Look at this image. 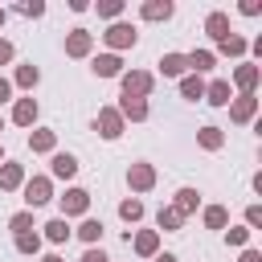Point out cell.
Instances as JSON below:
<instances>
[{
  "label": "cell",
  "mask_w": 262,
  "mask_h": 262,
  "mask_svg": "<svg viewBox=\"0 0 262 262\" xmlns=\"http://www.w3.org/2000/svg\"><path fill=\"white\" fill-rule=\"evenodd\" d=\"M29 143H33V151H49V147H53V131H37Z\"/></svg>",
  "instance_id": "obj_22"
},
{
  "label": "cell",
  "mask_w": 262,
  "mask_h": 262,
  "mask_svg": "<svg viewBox=\"0 0 262 262\" xmlns=\"http://www.w3.org/2000/svg\"><path fill=\"white\" fill-rule=\"evenodd\" d=\"M0 102H8V82L0 78Z\"/></svg>",
  "instance_id": "obj_37"
},
{
  "label": "cell",
  "mask_w": 262,
  "mask_h": 262,
  "mask_svg": "<svg viewBox=\"0 0 262 262\" xmlns=\"http://www.w3.org/2000/svg\"><path fill=\"white\" fill-rule=\"evenodd\" d=\"M16 82H20V86H33V82H37V66H20V70H16Z\"/></svg>",
  "instance_id": "obj_29"
},
{
  "label": "cell",
  "mask_w": 262,
  "mask_h": 262,
  "mask_svg": "<svg viewBox=\"0 0 262 262\" xmlns=\"http://www.w3.org/2000/svg\"><path fill=\"white\" fill-rule=\"evenodd\" d=\"M156 262H176V258H172V254H164V258H156Z\"/></svg>",
  "instance_id": "obj_38"
},
{
  "label": "cell",
  "mask_w": 262,
  "mask_h": 262,
  "mask_svg": "<svg viewBox=\"0 0 262 262\" xmlns=\"http://www.w3.org/2000/svg\"><path fill=\"white\" fill-rule=\"evenodd\" d=\"M12 119L29 127V123L37 119V102H33V98H20V102H16V111H12Z\"/></svg>",
  "instance_id": "obj_7"
},
{
  "label": "cell",
  "mask_w": 262,
  "mask_h": 262,
  "mask_svg": "<svg viewBox=\"0 0 262 262\" xmlns=\"http://www.w3.org/2000/svg\"><path fill=\"white\" fill-rule=\"evenodd\" d=\"M135 250L139 254H156V233H139L135 237Z\"/></svg>",
  "instance_id": "obj_27"
},
{
  "label": "cell",
  "mask_w": 262,
  "mask_h": 262,
  "mask_svg": "<svg viewBox=\"0 0 262 262\" xmlns=\"http://www.w3.org/2000/svg\"><path fill=\"white\" fill-rule=\"evenodd\" d=\"M209 102H213V106H225V102H229V82H213V86H209Z\"/></svg>",
  "instance_id": "obj_16"
},
{
  "label": "cell",
  "mask_w": 262,
  "mask_h": 262,
  "mask_svg": "<svg viewBox=\"0 0 262 262\" xmlns=\"http://www.w3.org/2000/svg\"><path fill=\"white\" fill-rule=\"evenodd\" d=\"M98 127H102V135H106V139H115L123 123H119V115H115V111H102V115H98Z\"/></svg>",
  "instance_id": "obj_8"
},
{
  "label": "cell",
  "mask_w": 262,
  "mask_h": 262,
  "mask_svg": "<svg viewBox=\"0 0 262 262\" xmlns=\"http://www.w3.org/2000/svg\"><path fill=\"white\" fill-rule=\"evenodd\" d=\"M192 209H196V192H192V188H180V192H176V213L188 217Z\"/></svg>",
  "instance_id": "obj_10"
},
{
  "label": "cell",
  "mask_w": 262,
  "mask_h": 262,
  "mask_svg": "<svg viewBox=\"0 0 262 262\" xmlns=\"http://www.w3.org/2000/svg\"><path fill=\"white\" fill-rule=\"evenodd\" d=\"M225 29H229V20H225V12H213V16H209V33H213L217 41H225V37H229Z\"/></svg>",
  "instance_id": "obj_14"
},
{
  "label": "cell",
  "mask_w": 262,
  "mask_h": 262,
  "mask_svg": "<svg viewBox=\"0 0 262 262\" xmlns=\"http://www.w3.org/2000/svg\"><path fill=\"white\" fill-rule=\"evenodd\" d=\"M25 201H29V205H45V201H49V180H45V176L29 180V188H25Z\"/></svg>",
  "instance_id": "obj_2"
},
{
  "label": "cell",
  "mask_w": 262,
  "mask_h": 262,
  "mask_svg": "<svg viewBox=\"0 0 262 262\" xmlns=\"http://www.w3.org/2000/svg\"><path fill=\"white\" fill-rule=\"evenodd\" d=\"M94 74H102V78H115V74H119V57H115V53H102V57H94Z\"/></svg>",
  "instance_id": "obj_5"
},
{
  "label": "cell",
  "mask_w": 262,
  "mask_h": 262,
  "mask_svg": "<svg viewBox=\"0 0 262 262\" xmlns=\"http://www.w3.org/2000/svg\"><path fill=\"white\" fill-rule=\"evenodd\" d=\"M184 66H188V57H180V53H164V61H160L164 74H180Z\"/></svg>",
  "instance_id": "obj_15"
},
{
  "label": "cell",
  "mask_w": 262,
  "mask_h": 262,
  "mask_svg": "<svg viewBox=\"0 0 262 262\" xmlns=\"http://www.w3.org/2000/svg\"><path fill=\"white\" fill-rule=\"evenodd\" d=\"M123 90H127V98L147 94V90H151V78H147V74H127V78H123Z\"/></svg>",
  "instance_id": "obj_3"
},
{
  "label": "cell",
  "mask_w": 262,
  "mask_h": 262,
  "mask_svg": "<svg viewBox=\"0 0 262 262\" xmlns=\"http://www.w3.org/2000/svg\"><path fill=\"white\" fill-rule=\"evenodd\" d=\"M180 221H184V217H180L176 209H160V225H164V229H176Z\"/></svg>",
  "instance_id": "obj_26"
},
{
  "label": "cell",
  "mask_w": 262,
  "mask_h": 262,
  "mask_svg": "<svg viewBox=\"0 0 262 262\" xmlns=\"http://www.w3.org/2000/svg\"><path fill=\"white\" fill-rule=\"evenodd\" d=\"M242 262H262V254H258V250H246V254H242Z\"/></svg>",
  "instance_id": "obj_36"
},
{
  "label": "cell",
  "mask_w": 262,
  "mask_h": 262,
  "mask_svg": "<svg viewBox=\"0 0 262 262\" xmlns=\"http://www.w3.org/2000/svg\"><path fill=\"white\" fill-rule=\"evenodd\" d=\"M0 127H4V123H0Z\"/></svg>",
  "instance_id": "obj_41"
},
{
  "label": "cell",
  "mask_w": 262,
  "mask_h": 262,
  "mask_svg": "<svg viewBox=\"0 0 262 262\" xmlns=\"http://www.w3.org/2000/svg\"><path fill=\"white\" fill-rule=\"evenodd\" d=\"M82 237H86V242H98V237H102V225H98V221H86V225H82Z\"/></svg>",
  "instance_id": "obj_32"
},
{
  "label": "cell",
  "mask_w": 262,
  "mask_h": 262,
  "mask_svg": "<svg viewBox=\"0 0 262 262\" xmlns=\"http://www.w3.org/2000/svg\"><path fill=\"white\" fill-rule=\"evenodd\" d=\"M29 225H33L29 213H16V217H12V229H16V233H29Z\"/></svg>",
  "instance_id": "obj_33"
},
{
  "label": "cell",
  "mask_w": 262,
  "mask_h": 262,
  "mask_svg": "<svg viewBox=\"0 0 262 262\" xmlns=\"http://www.w3.org/2000/svg\"><path fill=\"white\" fill-rule=\"evenodd\" d=\"M45 233H49V242H66V237H70V225H66V217L49 221V225H45Z\"/></svg>",
  "instance_id": "obj_17"
},
{
  "label": "cell",
  "mask_w": 262,
  "mask_h": 262,
  "mask_svg": "<svg viewBox=\"0 0 262 262\" xmlns=\"http://www.w3.org/2000/svg\"><path fill=\"white\" fill-rule=\"evenodd\" d=\"M151 180H156V172H151L147 164H135V168H131V184H135V188H151Z\"/></svg>",
  "instance_id": "obj_9"
},
{
  "label": "cell",
  "mask_w": 262,
  "mask_h": 262,
  "mask_svg": "<svg viewBox=\"0 0 262 262\" xmlns=\"http://www.w3.org/2000/svg\"><path fill=\"white\" fill-rule=\"evenodd\" d=\"M106 41H111V45H135V29H131V25H115V29L106 33Z\"/></svg>",
  "instance_id": "obj_4"
},
{
  "label": "cell",
  "mask_w": 262,
  "mask_h": 262,
  "mask_svg": "<svg viewBox=\"0 0 262 262\" xmlns=\"http://www.w3.org/2000/svg\"><path fill=\"white\" fill-rule=\"evenodd\" d=\"M90 49V33H74L70 41H66V53H74V57H82Z\"/></svg>",
  "instance_id": "obj_11"
},
{
  "label": "cell",
  "mask_w": 262,
  "mask_h": 262,
  "mask_svg": "<svg viewBox=\"0 0 262 262\" xmlns=\"http://www.w3.org/2000/svg\"><path fill=\"white\" fill-rule=\"evenodd\" d=\"M188 66H192V70H209V66H213V53H205V49H201V53H192V57H188Z\"/></svg>",
  "instance_id": "obj_28"
},
{
  "label": "cell",
  "mask_w": 262,
  "mask_h": 262,
  "mask_svg": "<svg viewBox=\"0 0 262 262\" xmlns=\"http://www.w3.org/2000/svg\"><path fill=\"white\" fill-rule=\"evenodd\" d=\"M8 57H12V45H8V41H0V66H4Z\"/></svg>",
  "instance_id": "obj_35"
},
{
  "label": "cell",
  "mask_w": 262,
  "mask_h": 262,
  "mask_svg": "<svg viewBox=\"0 0 262 262\" xmlns=\"http://www.w3.org/2000/svg\"><path fill=\"white\" fill-rule=\"evenodd\" d=\"M37 233H16V250H25V254H37Z\"/></svg>",
  "instance_id": "obj_24"
},
{
  "label": "cell",
  "mask_w": 262,
  "mask_h": 262,
  "mask_svg": "<svg viewBox=\"0 0 262 262\" xmlns=\"http://www.w3.org/2000/svg\"><path fill=\"white\" fill-rule=\"evenodd\" d=\"M119 213H123L127 221H139V217H143V205H139V201H123V205H119Z\"/></svg>",
  "instance_id": "obj_23"
},
{
  "label": "cell",
  "mask_w": 262,
  "mask_h": 262,
  "mask_svg": "<svg viewBox=\"0 0 262 262\" xmlns=\"http://www.w3.org/2000/svg\"><path fill=\"white\" fill-rule=\"evenodd\" d=\"M254 82H258V70H254V66H242V70H237V86L254 90Z\"/></svg>",
  "instance_id": "obj_20"
},
{
  "label": "cell",
  "mask_w": 262,
  "mask_h": 262,
  "mask_svg": "<svg viewBox=\"0 0 262 262\" xmlns=\"http://www.w3.org/2000/svg\"><path fill=\"white\" fill-rule=\"evenodd\" d=\"M254 106H258V98H254V94H242V98L233 102V119H237V123H246V119L254 115Z\"/></svg>",
  "instance_id": "obj_6"
},
{
  "label": "cell",
  "mask_w": 262,
  "mask_h": 262,
  "mask_svg": "<svg viewBox=\"0 0 262 262\" xmlns=\"http://www.w3.org/2000/svg\"><path fill=\"white\" fill-rule=\"evenodd\" d=\"M86 205H90V196L82 192V188H70L66 196H61V213L70 217V213H86Z\"/></svg>",
  "instance_id": "obj_1"
},
{
  "label": "cell",
  "mask_w": 262,
  "mask_h": 262,
  "mask_svg": "<svg viewBox=\"0 0 262 262\" xmlns=\"http://www.w3.org/2000/svg\"><path fill=\"white\" fill-rule=\"evenodd\" d=\"M82 262H106V254H102V250H86V258H82Z\"/></svg>",
  "instance_id": "obj_34"
},
{
  "label": "cell",
  "mask_w": 262,
  "mask_h": 262,
  "mask_svg": "<svg viewBox=\"0 0 262 262\" xmlns=\"http://www.w3.org/2000/svg\"><path fill=\"white\" fill-rule=\"evenodd\" d=\"M180 90H184V98H201V94H205L201 78H184V86H180Z\"/></svg>",
  "instance_id": "obj_25"
},
{
  "label": "cell",
  "mask_w": 262,
  "mask_h": 262,
  "mask_svg": "<svg viewBox=\"0 0 262 262\" xmlns=\"http://www.w3.org/2000/svg\"><path fill=\"white\" fill-rule=\"evenodd\" d=\"M20 184V164H4L0 168V188H16Z\"/></svg>",
  "instance_id": "obj_13"
},
{
  "label": "cell",
  "mask_w": 262,
  "mask_h": 262,
  "mask_svg": "<svg viewBox=\"0 0 262 262\" xmlns=\"http://www.w3.org/2000/svg\"><path fill=\"white\" fill-rule=\"evenodd\" d=\"M41 262H61V258H41Z\"/></svg>",
  "instance_id": "obj_39"
},
{
  "label": "cell",
  "mask_w": 262,
  "mask_h": 262,
  "mask_svg": "<svg viewBox=\"0 0 262 262\" xmlns=\"http://www.w3.org/2000/svg\"><path fill=\"white\" fill-rule=\"evenodd\" d=\"M221 49H225V53H246V41H242V37H225Z\"/></svg>",
  "instance_id": "obj_31"
},
{
  "label": "cell",
  "mask_w": 262,
  "mask_h": 262,
  "mask_svg": "<svg viewBox=\"0 0 262 262\" xmlns=\"http://www.w3.org/2000/svg\"><path fill=\"white\" fill-rule=\"evenodd\" d=\"M74 172H78L74 156H53V176H74Z\"/></svg>",
  "instance_id": "obj_12"
},
{
  "label": "cell",
  "mask_w": 262,
  "mask_h": 262,
  "mask_svg": "<svg viewBox=\"0 0 262 262\" xmlns=\"http://www.w3.org/2000/svg\"><path fill=\"white\" fill-rule=\"evenodd\" d=\"M123 115H131V119H143V115H147V106H143L139 98H123Z\"/></svg>",
  "instance_id": "obj_21"
},
{
  "label": "cell",
  "mask_w": 262,
  "mask_h": 262,
  "mask_svg": "<svg viewBox=\"0 0 262 262\" xmlns=\"http://www.w3.org/2000/svg\"><path fill=\"white\" fill-rule=\"evenodd\" d=\"M0 20H4V12H0Z\"/></svg>",
  "instance_id": "obj_40"
},
{
  "label": "cell",
  "mask_w": 262,
  "mask_h": 262,
  "mask_svg": "<svg viewBox=\"0 0 262 262\" xmlns=\"http://www.w3.org/2000/svg\"><path fill=\"white\" fill-rule=\"evenodd\" d=\"M205 225H209V229H221V225H225V209H221V205L205 209Z\"/></svg>",
  "instance_id": "obj_18"
},
{
  "label": "cell",
  "mask_w": 262,
  "mask_h": 262,
  "mask_svg": "<svg viewBox=\"0 0 262 262\" xmlns=\"http://www.w3.org/2000/svg\"><path fill=\"white\" fill-rule=\"evenodd\" d=\"M201 143H205V147H221V131H217V127H205V131H201Z\"/></svg>",
  "instance_id": "obj_30"
},
{
  "label": "cell",
  "mask_w": 262,
  "mask_h": 262,
  "mask_svg": "<svg viewBox=\"0 0 262 262\" xmlns=\"http://www.w3.org/2000/svg\"><path fill=\"white\" fill-rule=\"evenodd\" d=\"M168 12H172L168 0H164V4H143V16H147V20H160V16H168Z\"/></svg>",
  "instance_id": "obj_19"
}]
</instances>
